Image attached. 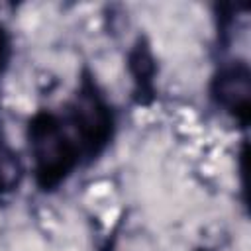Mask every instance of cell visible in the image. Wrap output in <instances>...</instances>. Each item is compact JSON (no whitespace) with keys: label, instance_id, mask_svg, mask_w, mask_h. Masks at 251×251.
Returning a JSON list of instances; mask_svg holds the SVG:
<instances>
[{"label":"cell","instance_id":"1","mask_svg":"<svg viewBox=\"0 0 251 251\" xmlns=\"http://www.w3.org/2000/svg\"><path fill=\"white\" fill-rule=\"evenodd\" d=\"M25 145L33 184L43 194L57 192L86 165L82 149L59 110L39 108L27 118Z\"/></svg>","mask_w":251,"mask_h":251},{"label":"cell","instance_id":"2","mask_svg":"<svg viewBox=\"0 0 251 251\" xmlns=\"http://www.w3.org/2000/svg\"><path fill=\"white\" fill-rule=\"evenodd\" d=\"M59 112L76 137L86 165L98 161L114 143L118 112L88 67L80 69L75 90Z\"/></svg>","mask_w":251,"mask_h":251},{"label":"cell","instance_id":"3","mask_svg":"<svg viewBox=\"0 0 251 251\" xmlns=\"http://www.w3.org/2000/svg\"><path fill=\"white\" fill-rule=\"evenodd\" d=\"M210 102L241 129L251 120V67L243 57L220 61L208 82Z\"/></svg>","mask_w":251,"mask_h":251},{"label":"cell","instance_id":"4","mask_svg":"<svg viewBox=\"0 0 251 251\" xmlns=\"http://www.w3.org/2000/svg\"><path fill=\"white\" fill-rule=\"evenodd\" d=\"M126 71L131 80V102L139 108H149L157 100V75L159 65L151 41L139 33L126 53Z\"/></svg>","mask_w":251,"mask_h":251},{"label":"cell","instance_id":"5","mask_svg":"<svg viewBox=\"0 0 251 251\" xmlns=\"http://www.w3.org/2000/svg\"><path fill=\"white\" fill-rule=\"evenodd\" d=\"M25 176V165L18 149L10 143L4 122L0 118V206L6 204L22 186Z\"/></svg>","mask_w":251,"mask_h":251},{"label":"cell","instance_id":"6","mask_svg":"<svg viewBox=\"0 0 251 251\" xmlns=\"http://www.w3.org/2000/svg\"><path fill=\"white\" fill-rule=\"evenodd\" d=\"M216 43L222 51H226L231 43L235 22H237V6L233 4H216Z\"/></svg>","mask_w":251,"mask_h":251},{"label":"cell","instance_id":"7","mask_svg":"<svg viewBox=\"0 0 251 251\" xmlns=\"http://www.w3.org/2000/svg\"><path fill=\"white\" fill-rule=\"evenodd\" d=\"M12 55H14V39H12L8 25L0 20V80L10 67Z\"/></svg>","mask_w":251,"mask_h":251},{"label":"cell","instance_id":"8","mask_svg":"<svg viewBox=\"0 0 251 251\" xmlns=\"http://www.w3.org/2000/svg\"><path fill=\"white\" fill-rule=\"evenodd\" d=\"M194 251H214L212 247H206V245H200V247H196Z\"/></svg>","mask_w":251,"mask_h":251}]
</instances>
